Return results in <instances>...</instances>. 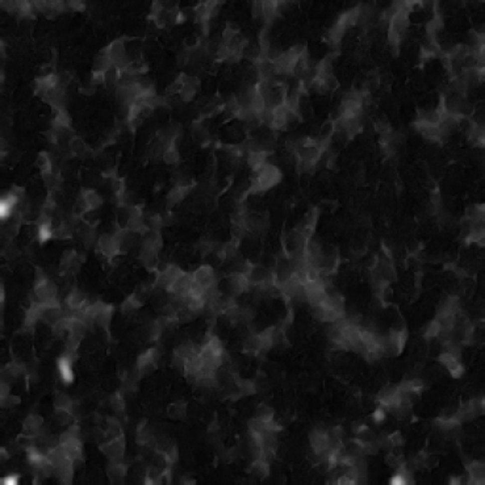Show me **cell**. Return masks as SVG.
Segmentation results:
<instances>
[{
    "instance_id": "obj_1",
    "label": "cell",
    "mask_w": 485,
    "mask_h": 485,
    "mask_svg": "<svg viewBox=\"0 0 485 485\" xmlns=\"http://www.w3.org/2000/svg\"><path fill=\"white\" fill-rule=\"evenodd\" d=\"M34 296H36V301L42 302V304L57 300L55 284L41 269H37L36 281H34Z\"/></svg>"
},
{
    "instance_id": "obj_2",
    "label": "cell",
    "mask_w": 485,
    "mask_h": 485,
    "mask_svg": "<svg viewBox=\"0 0 485 485\" xmlns=\"http://www.w3.org/2000/svg\"><path fill=\"white\" fill-rule=\"evenodd\" d=\"M59 445L66 450L68 457L74 462L82 458V443L79 439V429L72 426L59 437Z\"/></svg>"
},
{
    "instance_id": "obj_3",
    "label": "cell",
    "mask_w": 485,
    "mask_h": 485,
    "mask_svg": "<svg viewBox=\"0 0 485 485\" xmlns=\"http://www.w3.org/2000/svg\"><path fill=\"white\" fill-rule=\"evenodd\" d=\"M101 453L104 454L105 457L111 462H120L124 457V451H125V439L124 435H117L115 438H112L111 441L105 442L104 445L100 447Z\"/></svg>"
},
{
    "instance_id": "obj_4",
    "label": "cell",
    "mask_w": 485,
    "mask_h": 485,
    "mask_svg": "<svg viewBox=\"0 0 485 485\" xmlns=\"http://www.w3.org/2000/svg\"><path fill=\"white\" fill-rule=\"evenodd\" d=\"M194 284V273L183 272L175 281H174L167 291L174 297H187L191 291V287Z\"/></svg>"
},
{
    "instance_id": "obj_5",
    "label": "cell",
    "mask_w": 485,
    "mask_h": 485,
    "mask_svg": "<svg viewBox=\"0 0 485 485\" xmlns=\"http://www.w3.org/2000/svg\"><path fill=\"white\" fill-rule=\"evenodd\" d=\"M96 246L99 252L103 254L104 256H107V258H112V256L117 255V254H121L119 242L116 240L115 234L113 236H111V234H103L97 240Z\"/></svg>"
},
{
    "instance_id": "obj_6",
    "label": "cell",
    "mask_w": 485,
    "mask_h": 485,
    "mask_svg": "<svg viewBox=\"0 0 485 485\" xmlns=\"http://www.w3.org/2000/svg\"><path fill=\"white\" fill-rule=\"evenodd\" d=\"M101 204H103V200H101V198L99 196L96 191L82 190V192L79 195V200H78V207H79L82 212L95 211Z\"/></svg>"
},
{
    "instance_id": "obj_7",
    "label": "cell",
    "mask_w": 485,
    "mask_h": 485,
    "mask_svg": "<svg viewBox=\"0 0 485 485\" xmlns=\"http://www.w3.org/2000/svg\"><path fill=\"white\" fill-rule=\"evenodd\" d=\"M157 359H158V351L155 349H150L141 354L138 360H137V370L142 376L150 374L157 367Z\"/></svg>"
},
{
    "instance_id": "obj_8",
    "label": "cell",
    "mask_w": 485,
    "mask_h": 485,
    "mask_svg": "<svg viewBox=\"0 0 485 485\" xmlns=\"http://www.w3.org/2000/svg\"><path fill=\"white\" fill-rule=\"evenodd\" d=\"M228 285L230 288V293L232 296H240L242 293H246V292L250 289L251 287V283L248 280V277L244 275V273L241 272H234L232 273L228 279Z\"/></svg>"
},
{
    "instance_id": "obj_9",
    "label": "cell",
    "mask_w": 485,
    "mask_h": 485,
    "mask_svg": "<svg viewBox=\"0 0 485 485\" xmlns=\"http://www.w3.org/2000/svg\"><path fill=\"white\" fill-rule=\"evenodd\" d=\"M310 446H312L313 453L322 455L329 450V437H327V430L317 428L310 433Z\"/></svg>"
},
{
    "instance_id": "obj_10",
    "label": "cell",
    "mask_w": 485,
    "mask_h": 485,
    "mask_svg": "<svg viewBox=\"0 0 485 485\" xmlns=\"http://www.w3.org/2000/svg\"><path fill=\"white\" fill-rule=\"evenodd\" d=\"M194 281L200 284L205 289H212L216 287L215 269L211 266H202L194 272Z\"/></svg>"
},
{
    "instance_id": "obj_11",
    "label": "cell",
    "mask_w": 485,
    "mask_h": 485,
    "mask_svg": "<svg viewBox=\"0 0 485 485\" xmlns=\"http://www.w3.org/2000/svg\"><path fill=\"white\" fill-rule=\"evenodd\" d=\"M18 203H20V200L12 191L4 195L1 198V202H0V217H1L3 221H7V220L11 219L12 215L16 212V205Z\"/></svg>"
},
{
    "instance_id": "obj_12",
    "label": "cell",
    "mask_w": 485,
    "mask_h": 485,
    "mask_svg": "<svg viewBox=\"0 0 485 485\" xmlns=\"http://www.w3.org/2000/svg\"><path fill=\"white\" fill-rule=\"evenodd\" d=\"M439 362H441V363L449 370V372L453 375V377H455V379L462 377V375H463L464 372V368L463 366H462V363H460L459 358L454 356L453 354H450V352L443 351L442 354L439 355Z\"/></svg>"
},
{
    "instance_id": "obj_13",
    "label": "cell",
    "mask_w": 485,
    "mask_h": 485,
    "mask_svg": "<svg viewBox=\"0 0 485 485\" xmlns=\"http://www.w3.org/2000/svg\"><path fill=\"white\" fill-rule=\"evenodd\" d=\"M400 396H401V392L399 391L397 385H387V387H384V388L379 392V395H377V403L380 404V406L385 408V409H388L392 404H395L400 399Z\"/></svg>"
},
{
    "instance_id": "obj_14",
    "label": "cell",
    "mask_w": 485,
    "mask_h": 485,
    "mask_svg": "<svg viewBox=\"0 0 485 485\" xmlns=\"http://www.w3.org/2000/svg\"><path fill=\"white\" fill-rule=\"evenodd\" d=\"M183 273V271L179 268V267L174 266V264H170V266L166 267L165 269H162L161 272L158 273L157 276V284H158L161 288H167L174 283V281L178 279Z\"/></svg>"
},
{
    "instance_id": "obj_15",
    "label": "cell",
    "mask_w": 485,
    "mask_h": 485,
    "mask_svg": "<svg viewBox=\"0 0 485 485\" xmlns=\"http://www.w3.org/2000/svg\"><path fill=\"white\" fill-rule=\"evenodd\" d=\"M460 310V301L457 296L446 297L437 309V316H458Z\"/></svg>"
},
{
    "instance_id": "obj_16",
    "label": "cell",
    "mask_w": 485,
    "mask_h": 485,
    "mask_svg": "<svg viewBox=\"0 0 485 485\" xmlns=\"http://www.w3.org/2000/svg\"><path fill=\"white\" fill-rule=\"evenodd\" d=\"M468 471V484L482 485L484 484V464L482 462H472L467 466Z\"/></svg>"
},
{
    "instance_id": "obj_17",
    "label": "cell",
    "mask_w": 485,
    "mask_h": 485,
    "mask_svg": "<svg viewBox=\"0 0 485 485\" xmlns=\"http://www.w3.org/2000/svg\"><path fill=\"white\" fill-rule=\"evenodd\" d=\"M43 308H45V306H43L42 302H38V301L32 302L30 308L26 310L25 320H24V325H25V327H28V329L34 327L37 321L40 320V318H42Z\"/></svg>"
},
{
    "instance_id": "obj_18",
    "label": "cell",
    "mask_w": 485,
    "mask_h": 485,
    "mask_svg": "<svg viewBox=\"0 0 485 485\" xmlns=\"http://www.w3.org/2000/svg\"><path fill=\"white\" fill-rule=\"evenodd\" d=\"M71 363H72V359L71 358H68L67 355L61 356L57 362L58 371H59L62 381H63V383H67V384L72 383V380H74V371H72Z\"/></svg>"
},
{
    "instance_id": "obj_19",
    "label": "cell",
    "mask_w": 485,
    "mask_h": 485,
    "mask_svg": "<svg viewBox=\"0 0 485 485\" xmlns=\"http://www.w3.org/2000/svg\"><path fill=\"white\" fill-rule=\"evenodd\" d=\"M86 302H87L86 295H84L82 291H79V289H72V291L68 293L67 298H66V304H67L68 309L75 310V312H79V310H82L84 306H87Z\"/></svg>"
},
{
    "instance_id": "obj_20",
    "label": "cell",
    "mask_w": 485,
    "mask_h": 485,
    "mask_svg": "<svg viewBox=\"0 0 485 485\" xmlns=\"http://www.w3.org/2000/svg\"><path fill=\"white\" fill-rule=\"evenodd\" d=\"M42 425H43V418L41 417V416H38V414H30V416H28V418L24 421V424H22V430H24L25 434L36 435L41 431Z\"/></svg>"
},
{
    "instance_id": "obj_21",
    "label": "cell",
    "mask_w": 485,
    "mask_h": 485,
    "mask_svg": "<svg viewBox=\"0 0 485 485\" xmlns=\"http://www.w3.org/2000/svg\"><path fill=\"white\" fill-rule=\"evenodd\" d=\"M68 148H70V151L72 153V155L79 157V158H84V157H87L88 151H90V148L87 146L86 142H84L80 137H75V136L68 141Z\"/></svg>"
},
{
    "instance_id": "obj_22",
    "label": "cell",
    "mask_w": 485,
    "mask_h": 485,
    "mask_svg": "<svg viewBox=\"0 0 485 485\" xmlns=\"http://www.w3.org/2000/svg\"><path fill=\"white\" fill-rule=\"evenodd\" d=\"M75 264H78V266L80 264L78 262V254L74 250H67V251L63 252V255L61 258V263H59L61 272H67L70 269H74Z\"/></svg>"
},
{
    "instance_id": "obj_23",
    "label": "cell",
    "mask_w": 485,
    "mask_h": 485,
    "mask_svg": "<svg viewBox=\"0 0 485 485\" xmlns=\"http://www.w3.org/2000/svg\"><path fill=\"white\" fill-rule=\"evenodd\" d=\"M74 463H67L58 466L54 468V474L58 478V480L62 484H71L72 482V474H74Z\"/></svg>"
},
{
    "instance_id": "obj_24",
    "label": "cell",
    "mask_w": 485,
    "mask_h": 485,
    "mask_svg": "<svg viewBox=\"0 0 485 485\" xmlns=\"http://www.w3.org/2000/svg\"><path fill=\"white\" fill-rule=\"evenodd\" d=\"M137 442H138V445L148 446V447H153V446L157 445V443H155L154 435H153L151 430L148 428V426H146V424H145V422L141 425L140 428H138Z\"/></svg>"
},
{
    "instance_id": "obj_25",
    "label": "cell",
    "mask_w": 485,
    "mask_h": 485,
    "mask_svg": "<svg viewBox=\"0 0 485 485\" xmlns=\"http://www.w3.org/2000/svg\"><path fill=\"white\" fill-rule=\"evenodd\" d=\"M37 167L41 171V175L47 176L53 174V159L46 151H42L37 157Z\"/></svg>"
},
{
    "instance_id": "obj_26",
    "label": "cell",
    "mask_w": 485,
    "mask_h": 485,
    "mask_svg": "<svg viewBox=\"0 0 485 485\" xmlns=\"http://www.w3.org/2000/svg\"><path fill=\"white\" fill-rule=\"evenodd\" d=\"M190 190L191 186H178L176 184L175 187L170 191L169 195H167V200H169L170 204H176V203L182 202L187 196Z\"/></svg>"
},
{
    "instance_id": "obj_27",
    "label": "cell",
    "mask_w": 485,
    "mask_h": 485,
    "mask_svg": "<svg viewBox=\"0 0 485 485\" xmlns=\"http://www.w3.org/2000/svg\"><path fill=\"white\" fill-rule=\"evenodd\" d=\"M126 467L122 466L120 462H112L111 466L108 467V476L113 483H120L122 479L125 478Z\"/></svg>"
},
{
    "instance_id": "obj_28",
    "label": "cell",
    "mask_w": 485,
    "mask_h": 485,
    "mask_svg": "<svg viewBox=\"0 0 485 485\" xmlns=\"http://www.w3.org/2000/svg\"><path fill=\"white\" fill-rule=\"evenodd\" d=\"M252 474L258 476V478H267L269 475V464H268V459L263 457L255 458L254 463H252V468H251Z\"/></svg>"
},
{
    "instance_id": "obj_29",
    "label": "cell",
    "mask_w": 485,
    "mask_h": 485,
    "mask_svg": "<svg viewBox=\"0 0 485 485\" xmlns=\"http://www.w3.org/2000/svg\"><path fill=\"white\" fill-rule=\"evenodd\" d=\"M466 220L471 223H483L484 221V205L474 204L468 207L466 212Z\"/></svg>"
},
{
    "instance_id": "obj_30",
    "label": "cell",
    "mask_w": 485,
    "mask_h": 485,
    "mask_svg": "<svg viewBox=\"0 0 485 485\" xmlns=\"http://www.w3.org/2000/svg\"><path fill=\"white\" fill-rule=\"evenodd\" d=\"M169 416L173 420H183L187 414V404L186 403H174L169 406Z\"/></svg>"
},
{
    "instance_id": "obj_31",
    "label": "cell",
    "mask_w": 485,
    "mask_h": 485,
    "mask_svg": "<svg viewBox=\"0 0 485 485\" xmlns=\"http://www.w3.org/2000/svg\"><path fill=\"white\" fill-rule=\"evenodd\" d=\"M179 158L180 155H179V150L176 149V142L175 144L169 145V146L165 149V151H163V155H162V159H163L165 163H167V165H175V163L179 162Z\"/></svg>"
},
{
    "instance_id": "obj_32",
    "label": "cell",
    "mask_w": 485,
    "mask_h": 485,
    "mask_svg": "<svg viewBox=\"0 0 485 485\" xmlns=\"http://www.w3.org/2000/svg\"><path fill=\"white\" fill-rule=\"evenodd\" d=\"M80 238H82L83 243L86 244L87 247H91L92 244H95L96 242V233H95V229L90 225H84L82 229L79 230Z\"/></svg>"
},
{
    "instance_id": "obj_33",
    "label": "cell",
    "mask_w": 485,
    "mask_h": 485,
    "mask_svg": "<svg viewBox=\"0 0 485 485\" xmlns=\"http://www.w3.org/2000/svg\"><path fill=\"white\" fill-rule=\"evenodd\" d=\"M72 317H63L61 320L55 322L53 325V333L55 335H63L65 333H68L70 326H71Z\"/></svg>"
},
{
    "instance_id": "obj_34",
    "label": "cell",
    "mask_w": 485,
    "mask_h": 485,
    "mask_svg": "<svg viewBox=\"0 0 485 485\" xmlns=\"http://www.w3.org/2000/svg\"><path fill=\"white\" fill-rule=\"evenodd\" d=\"M72 400L68 397L66 393H58L55 396V400H54V406L55 409H66V410H72Z\"/></svg>"
},
{
    "instance_id": "obj_35",
    "label": "cell",
    "mask_w": 485,
    "mask_h": 485,
    "mask_svg": "<svg viewBox=\"0 0 485 485\" xmlns=\"http://www.w3.org/2000/svg\"><path fill=\"white\" fill-rule=\"evenodd\" d=\"M140 308H141V301L136 297V296H129V297L126 298L125 301H124V304L121 305V309L124 313L134 312V310L140 309Z\"/></svg>"
},
{
    "instance_id": "obj_36",
    "label": "cell",
    "mask_w": 485,
    "mask_h": 485,
    "mask_svg": "<svg viewBox=\"0 0 485 485\" xmlns=\"http://www.w3.org/2000/svg\"><path fill=\"white\" fill-rule=\"evenodd\" d=\"M439 334H441V326H439V323L437 322V320L431 321L428 326L425 327L424 330L425 338H437Z\"/></svg>"
},
{
    "instance_id": "obj_37",
    "label": "cell",
    "mask_w": 485,
    "mask_h": 485,
    "mask_svg": "<svg viewBox=\"0 0 485 485\" xmlns=\"http://www.w3.org/2000/svg\"><path fill=\"white\" fill-rule=\"evenodd\" d=\"M256 418L263 421L273 420V410L267 405H260L256 409Z\"/></svg>"
},
{
    "instance_id": "obj_38",
    "label": "cell",
    "mask_w": 485,
    "mask_h": 485,
    "mask_svg": "<svg viewBox=\"0 0 485 485\" xmlns=\"http://www.w3.org/2000/svg\"><path fill=\"white\" fill-rule=\"evenodd\" d=\"M107 433L111 434L112 438H115L117 435H121V426L116 420L113 418H108L107 420Z\"/></svg>"
},
{
    "instance_id": "obj_39",
    "label": "cell",
    "mask_w": 485,
    "mask_h": 485,
    "mask_svg": "<svg viewBox=\"0 0 485 485\" xmlns=\"http://www.w3.org/2000/svg\"><path fill=\"white\" fill-rule=\"evenodd\" d=\"M54 236L57 238H61V240H65V238H70L72 236V232L70 229L67 224H61L57 229L54 230Z\"/></svg>"
},
{
    "instance_id": "obj_40",
    "label": "cell",
    "mask_w": 485,
    "mask_h": 485,
    "mask_svg": "<svg viewBox=\"0 0 485 485\" xmlns=\"http://www.w3.org/2000/svg\"><path fill=\"white\" fill-rule=\"evenodd\" d=\"M111 405L116 412H122V410L125 409V401H124V399H122V396L120 393L113 395V397L111 399Z\"/></svg>"
},
{
    "instance_id": "obj_41",
    "label": "cell",
    "mask_w": 485,
    "mask_h": 485,
    "mask_svg": "<svg viewBox=\"0 0 485 485\" xmlns=\"http://www.w3.org/2000/svg\"><path fill=\"white\" fill-rule=\"evenodd\" d=\"M72 414L70 410L66 409H55V418L59 424H67L71 420Z\"/></svg>"
},
{
    "instance_id": "obj_42",
    "label": "cell",
    "mask_w": 485,
    "mask_h": 485,
    "mask_svg": "<svg viewBox=\"0 0 485 485\" xmlns=\"http://www.w3.org/2000/svg\"><path fill=\"white\" fill-rule=\"evenodd\" d=\"M375 128H376V130L380 134H384V133H388V132H391L388 120L384 119V117H380V119L376 120V122H375Z\"/></svg>"
},
{
    "instance_id": "obj_43",
    "label": "cell",
    "mask_w": 485,
    "mask_h": 485,
    "mask_svg": "<svg viewBox=\"0 0 485 485\" xmlns=\"http://www.w3.org/2000/svg\"><path fill=\"white\" fill-rule=\"evenodd\" d=\"M389 442H391L392 447H400V446L404 445V438L403 435L400 431H395L393 434H391L388 437Z\"/></svg>"
},
{
    "instance_id": "obj_44",
    "label": "cell",
    "mask_w": 485,
    "mask_h": 485,
    "mask_svg": "<svg viewBox=\"0 0 485 485\" xmlns=\"http://www.w3.org/2000/svg\"><path fill=\"white\" fill-rule=\"evenodd\" d=\"M163 223H165V221H163V219H162L161 216L155 215L154 217H151L150 219L151 229L154 230V232H158V230L163 227Z\"/></svg>"
},
{
    "instance_id": "obj_45",
    "label": "cell",
    "mask_w": 485,
    "mask_h": 485,
    "mask_svg": "<svg viewBox=\"0 0 485 485\" xmlns=\"http://www.w3.org/2000/svg\"><path fill=\"white\" fill-rule=\"evenodd\" d=\"M372 418H374V421L375 422H383V421L385 420V408H383V406H380V408H377L376 410L374 412V414H372Z\"/></svg>"
},
{
    "instance_id": "obj_46",
    "label": "cell",
    "mask_w": 485,
    "mask_h": 485,
    "mask_svg": "<svg viewBox=\"0 0 485 485\" xmlns=\"http://www.w3.org/2000/svg\"><path fill=\"white\" fill-rule=\"evenodd\" d=\"M3 483L5 485H16L18 483V476L17 475H8L3 479Z\"/></svg>"
},
{
    "instance_id": "obj_47",
    "label": "cell",
    "mask_w": 485,
    "mask_h": 485,
    "mask_svg": "<svg viewBox=\"0 0 485 485\" xmlns=\"http://www.w3.org/2000/svg\"><path fill=\"white\" fill-rule=\"evenodd\" d=\"M252 14L255 17L262 16V1H254L252 3Z\"/></svg>"
},
{
    "instance_id": "obj_48",
    "label": "cell",
    "mask_w": 485,
    "mask_h": 485,
    "mask_svg": "<svg viewBox=\"0 0 485 485\" xmlns=\"http://www.w3.org/2000/svg\"><path fill=\"white\" fill-rule=\"evenodd\" d=\"M0 389H1V392H0L1 399H4V397H7V396L11 395V393H9V384H8L5 380L1 381V387H0Z\"/></svg>"
},
{
    "instance_id": "obj_49",
    "label": "cell",
    "mask_w": 485,
    "mask_h": 485,
    "mask_svg": "<svg viewBox=\"0 0 485 485\" xmlns=\"http://www.w3.org/2000/svg\"><path fill=\"white\" fill-rule=\"evenodd\" d=\"M68 8H71V9H75V11H82L83 8H84V4L82 3V1H68Z\"/></svg>"
}]
</instances>
